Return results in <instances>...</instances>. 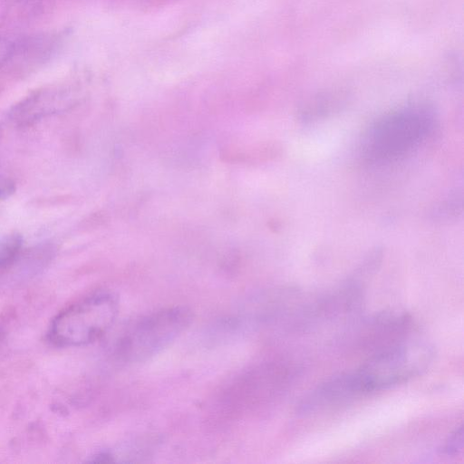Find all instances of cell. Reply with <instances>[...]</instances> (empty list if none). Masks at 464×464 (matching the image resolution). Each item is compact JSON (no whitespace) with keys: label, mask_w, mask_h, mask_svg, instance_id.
<instances>
[{"label":"cell","mask_w":464,"mask_h":464,"mask_svg":"<svg viewBox=\"0 0 464 464\" xmlns=\"http://www.w3.org/2000/svg\"><path fill=\"white\" fill-rule=\"evenodd\" d=\"M436 120L433 110L424 105L407 106L381 116L365 130L360 156L374 165L399 160L430 136Z\"/></svg>","instance_id":"cell-1"},{"label":"cell","mask_w":464,"mask_h":464,"mask_svg":"<svg viewBox=\"0 0 464 464\" xmlns=\"http://www.w3.org/2000/svg\"><path fill=\"white\" fill-rule=\"evenodd\" d=\"M435 348L427 340L406 338L376 352L355 373L363 392L385 390L421 375L432 364Z\"/></svg>","instance_id":"cell-2"},{"label":"cell","mask_w":464,"mask_h":464,"mask_svg":"<svg viewBox=\"0 0 464 464\" xmlns=\"http://www.w3.org/2000/svg\"><path fill=\"white\" fill-rule=\"evenodd\" d=\"M119 310L111 293L89 295L65 308L53 319L50 337L60 346H82L102 338L112 326Z\"/></svg>","instance_id":"cell-3"},{"label":"cell","mask_w":464,"mask_h":464,"mask_svg":"<svg viewBox=\"0 0 464 464\" xmlns=\"http://www.w3.org/2000/svg\"><path fill=\"white\" fill-rule=\"evenodd\" d=\"M192 315L183 306L157 310L134 321L116 344L117 355L127 362H140L174 342L190 324Z\"/></svg>","instance_id":"cell-4"},{"label":"cell","mask_w":464,"mask_h":464,"mask_svg":"<svg viewBox=\"0 0 464 464\" xmlns=\"http://www.w3.org/2000/svg\"><path fill=\"white\" fill-rule=\"evenodd\" d=\"M365 394L354 372L334 375L318 384L298 403L297 412L313 415L340 407Z\"/></svg>","instance_id":"cell-5"},{"label":"cell","mask_w":464,"mask_h":464,"mask_svg":"<svg viewBox=\"0 0 464 464\" xmlns=\"http://www.w3.org/2000/svg\"><path fill=\"white\" fill-rule=\"evenodd\" d=\"M22 237L12 234L0 242V267L11 263L19 253L22 246Z\"/></svg>","instance_id":"cell-6"},{"label":"cell","mask_w":464,"mask_h":464,"mask_svg":"<svg viewBox=\"0 0 464 464\" xmlns=\"http://www.w3.org/2000/svg\"><path fill=\"white\" fill-rule=\"evenodd\" d=\"M463 426L460 425L455 429L447 438L442 447L443 454L447 456H455L463 449Z\"/></svg>","instance_id":"cell-7"},{"label":"cell","mask_w":464,"mask_h":464,"mask_svg":"<svg viewBox=\"0 0 464 464\" xmlns=\"http://www.w3.org/2000/svg\"><path fill=\"white\" fill-rule=\"evenodd\" d=\"M14 184L10 179L0 178V199L8 198L14 192Z\"/></svg>","instance_id":"cell-8"},{"label":"cell","mask_w":464,"mask_h":464,"mask_svg":"<svg viewBox=\"0 0 464 464\" xmlns=\"http://www.w3.org/2000/svg\"><path fill=\"white\" fill-rule=\"evenodd\" d=\"M9 53V44H7V42L0 36V65L7 59Z\"/></svg>","instance_id":"cell-9"}]
</instances>
